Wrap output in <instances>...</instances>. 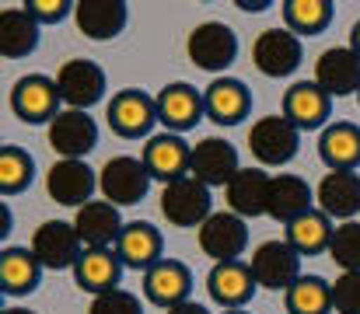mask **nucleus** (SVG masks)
Segmentation results:
<instances>
[{
  "label": "nucleus",
  "mask_w": 360,
  "mask_h": 314,
  "mask_svg": "<svg viewBox=\"0 0 360 314\" xmlns=\"http://www.w3.org/2000/svg\"><path fill=\"white\" fill-rule=\"evenodd\" d=\"M161 216L172 223V227H203L210 216H214V199H210V189L186 175V178H175L161 189Z\"/></svg>",
  "instance_id": "obj_1"
},
{
  "label": "nucleus",
  "mask_w": 360,
  "mask_h": 314,
  "mask_svg": "<svg viewBox=\"0 0 360 314\" xmlns=\"http://www.w3.org/2000/svg\"><path fill=\"white\" fill-rule=\"evenodd\" d=\"M186 53L200 70L221 74L238 60V35L224 21H200L186 39Z\"/></svg>",
  "instance_id": "obj_2"
},
{
  "label": "nucleus",
  "mask_w": 360,
  "mask_h": 314,
  "mask_svg": "<svg viewBox=\"0 0 360 314\" xmlns=\"http://www.w3.org/2000/svg\"><path fill=\"white\" fill-rule=\"evenodd\" d=\"M297 147H301V129L287 115H262L248 133V150L266 168H280L294 161Z\"/></svg>",
  "instance_id": "obj_3"
},
{
  "label": "nucleus",
  "mask_w": 360,
  "mask_h": 314,
  "mask_svg": "<svg viewBox=\"0 0 360 314\" xmlns=\"http://www.w3.org/2000/svg\"><path fill=\"white\" fill-rule=\"evenodd\" d=\"M150 189V171L143 164V157H109L105 168L98 171V192L102 199H109L112 207H133L147 196Z\"/></svg>",
  "instance_id": "obj_4"
},
{
  "label": "nucleus",
  "mask_w": 360,
  "mask_h": 314,
  "mask_svg": "<svg viewBox=\"0 0 360 314\" xmlns=\"http://www.w3.org/2000/svg\"><path fill=\"white\" fill-rule=\"evenodd\" d=\"M248 266H252L255 283L266 287V290H283L287 294L301 280V255H297V248L287 237L283 241H262L252 251Z\"/></svg>",
  "instance_id": "obj_5"
},
{
  "label": "nucleus",
  "mask_w": 360,
  "mask_h": 314,
  "mask_svg": "<svg viewBox=\"0 0 360 314\" xmlns=\"http://www.w3.org/2000/svg\"><path fill=\"white\" fill-rule=\"evenodd\" d=\"M60 88H56V77H46V74H28L21 81H14L11 88V112L21 119V122H53L63 108H60Z\"/></svg>",
  "instance_id": "obj_6"
},
{
  "label": "nucleus",
  "mask_w": 360,
  "mask_h": 314,
  "mask_svg": "<svg viewBox=\"0 0 360 314\" xmlns=\"http://www.w3.org/2000/svg\"><path fill=\"white\" fill-rule=\"evenodd\" d=\"M46 136H49V147L67 157V161H84L95 143H98V126L88 112H77V108H63L49 126H46Z\"/></svg>",
  "instance_id": "obj_7"
},
{
  "label": "nucleus",
  "mask_w": 360,
  "mask_h": 314,
  "mask_svg": "<svg viewBox=\"0 0 360 314\" xmlns=\"http://www.w3.org/2000/svg\"><path fill=\"white\" fill-rule=\"evenodd\" d=\"M301 39L290 28H266L252 46V63L266 77H290L301 67Z\"/></svg>",
  "instance_id": "obj_8"
},
{
  "label": "nucleus",
  "mask_w": 360,
  "mask_h": 314,
  "mask_svg": "<svg viewBox=\"0 0 360 314\" xmlns=\"http://www.w3.org/2000/svg\"><path fill=\"white\" fill-rule=\"evenodd\" d=\"M32 251L42 262V269H74L77 259H81V251H84V241L74 230V223L46 220L32 234Z\"/></svg>",
  "instance_id": "obj_9"
},
{
  "label": "nucleus",
  "mask_w": 360,
  "mask_h": 314,
  "mask_svg": "<svg viewBox=\"0 0 360 314\" xmlns=\"http://www.w3.org/2000/svg\"><path fill=\"white\" fill-rule=\"evenodd\" d=\"M56 88L67 108L88 112L105 98V70L91 60H67L56 74Z\"/></svg>",
  "instance_id": "obj_10"
},
{
  "label": "nucleus",
  "mask_w": 360,
  "mask_h": 314,
  "mask_svg": "<svg viewBox=\"0 0 360 314\" xmlns=\"http://www.w3.org/2000/svg\"><path fill=\"white\" fill-rule=\"evenodd\" d=\"M196 237H200L203 255L214 259V266L217 262H238V255L245 251V244H248V227H245V220H241L238 213L221 209V213H214L196 230Z\"/></svg>",
  "instance_id": "obj_11"
},
{
  "label": "nucleus",
  "mask_w": 360,
  "mask_h": 314,
  "mask_svg": "<svg viewBox=\"0 0 360 314\" xmlns=\"http://www.w3.org/2000/svg\"><path fill=\"white\" fill-rule=\"evenodd\" d=\"M95 189H98V178L88 168V161H67V157H60L46 171V192L60 207H77V209L88 207Z\"/></svg>",
  "instance_id": "obj_12"
},
{
  "label": "nucleus",
  "mask_w": 360,
  "mask_h": 314,
  "mask_svg": "<svg viewBox=\"0 0 360 314\" xmlns=\"http://www.w3.org/2000/svg\"><path fill=\"white\" fill-rule=\"evenodd\" d=\"M241 171L238 164V150L221 140V136H207L193 147V161H189V175L200 178L207 189H217V185H231V178Z\"/></svg>",
  "instance_id": "obj_13"
},
{
  "label": "nucleus",
  "mask_w": 360,
  "mask_h": 314,
  "mask_svg": "<svg viewBox=\"0 0 360 314\" xmlns=\"http://www.w3.org/2000/svg\"><path fill=\"white\" fill-rule=\"evenodd\" d=\"M143 294H147L150 304H158L165 311L186 304L189 294H193V273H189V266L179 262V259H161L154 269L143 273Z\"/></svg>",
  "instance_id": "obj_14"
},
{
  "label": "nucleus",
  "mask_w": 360,
  "mask_h": 314,
  "mask_svg": "<svg viewBox=\"0 0 360 314\" xmlns=\"http://www.w3.org/2000/svg\"><path fill=\"white\" fill-rule=\"evenodd\" d=\"M315 84L329 95V98H347L360 95V56L350 46H333L319 56L315 63Z\"/></svg>",
  "instance_id": "obj_15"
},
{
  "label": "nucleus",
  "mask_w": 360,
  "mask_h": 314,
  "mask_svg": "<svg viewBox=\"0 0 360 314\" xmlns=\"http://www.w3.org/2000/svg\"><path fill=\"white\" fill-rule=\"evenodd\" d=\"M203 115H207V102H203V95L193 84L175 81V84H165L158 91V122H165L168 133H179L182 136Z\"/></svg>",
  "instance_id": "obj_16"
},
{
  "label": "nucleus",
  "mask_w": 360,
  "mask_h": 314,
  "mask_svg": "<svg viewBox=\"0 0 360 314\" xmlns=\"http://www.w3.org/2000/svg\"><path fill=\"white\" fill-rule=\"evenodd\" d=\"M189 161H193V147L179 133H158L143 143V164H147L150 178H158L165 185L175 178H186Z\"/></svg>",
  "instance_id": "obj_17"
},
{
  "label": "nucleus",
  "mask_w": 360,
  "mask_h": 314,
  "mask_svg": "<svg viewBox=\"0 0 360 314\" xmlns=\"http://www.w3.org/2000/svg\"><path fill=\"white\" fill-rule=\"evenodd\" d=\"M158 122V98L143 95L140 88H126V91H116L112 102H109V126L133 140V136H147L150 126Z\"/></svg>",
  "instance_id": "obj_18"
},
{
  "label": "nucleus",
  "mask_w": 360,
  "mask_h": 314,
  "mask_svg": "<svg viewBox=\"0 0 360 314\" xmlns=\"http://www.w3.org/2000/svg\"><path fill=\"white\" fill-rule=\"evenodd\" d=\"M255 276H252V266L248 262H217L207 276V290L214 297V304H221L224 311H241L252 294H255Z\"/></svg>",
  "instance_id": "obj_19"
},
{
  "label": "nucleus",
  "mask_w": 360,
  "mask_h": 314,
  "mask_svg": "<svg viewBox=\"0 0 360 314\" xmlns=\"http://www.w3.org/2000/svg\"><path fill=\"white\" fill-rule=\"evenodd\" d=\"M122 259L116 248H84L77 266H74V280L81 290L88 294H109V290H120V276H122Z\"/></svg>",
  "instance_id": "obj_20"
},
{
  "label": "nucleus",
  "mask_w": 360,
  "mask_h": 314,
  "mask_svg": "<svg viewBox=\"0 0 360 314\" xmlns=\"http://www.w3.org/2000/svg\"><path fill=\"white\" fill-rule=\"evenodd\" d=\"M122 227L126 223L120 216V207H112L109 199H91L74 216V230L81 234L84 248H116Z\"/></svg>",
  "instance_id": "obj_21"
},
{
  "label": "nucleus",
  "mask_w": 360,
  "mask_h": 314,
  "mask_svg": "<svg viewBox=\"0 0 360 314\" xmlns=\"http://www.w3.org/2000/svg\"><path fill=\"white\" fill-rule=\"evenodd\" d=\"M74 21H77L81 35H88L91 42H109L126 28L129 7L122 0H77Z\"/></svg>",
  "instance_id": "obj_22"
},
{
  "label": "nucleus",
  "mask_w": 360,
  "mask_h": 314,
  "mask_svg": "<svg viewBox=\"0 0 360 314\" xmlns=\"http://www.w3.org/2000/svg\"><path fill=\"white\" fill-rule=\"evenodd\" d=\"M329 108L333 98L315 84V81H297L283 95V115L304 133V129H322L329 126Z\"/></svg>",
  "instance_id": "obj_23"
},
{
  "label": "nucleus",
  "mask_w": 360,
  "mask_h": 314,
  "mask_svg": "<svg viewBox=\"0 0 360 314\" xmlns=\"http://www.w3.org/2000/svg\"><path fill=\"white\" fill-rule=\"evenodd\" d=\"M319 209L329 220H357L360 213V175L357 171H329L315 189Z\"/></svg>",
  "instance_id": "obj_24"
},
{
  "label": "nucleus",
  "mask_w": 360,
  "mask_h": 314,
  "mask_svg": "<svg viewBox=\"0 0 360 314\" xmlns=\"http://www.w3.org/2000/svg\"><path fill=\"white\" fill-rule=\"evenodd\" d=\"M116 251H120L122 266L126 269H154L165 255V241H161V230L158 227H150V223H143V220H133V223H126L120 234V241H116Z\"/></svg>",
  "instance_id": "obj_25"
},
{
  "label": "nucleus",
  "mask_w": 360,
  "mask_h": 314,
  "mask_svg": "<svg viewBox=\"0 0 360 314\" xmlns=\"http://www.w3.org/2000/svg\"><path fill=\"white\" fill-rule=\"evenodd\" d=\"M203 102H207V115L217 126H238L252 108V95L238 77H217L207 84Z\"/></svg>",
  "instance_id": "obj_26"
},
{
  "label": "nucleus",
  "mask_w": 360,
  "mask_h": 314,
  "mask_svg": "<svg viewBox=\"0 0 360 314\" xmlns=\"http://www.w3.org/2000/svg\"><path fill=\"white\" fill-rule=\"evenodd\" d=\"M315 203V189L297 178V175H273L269 182V207L266 216L280 220V223H294L297 216H304Z\"/></svg>",
  "instance_id": "obj_27"
},
{
  "label": "nucleus",
  "mask_w": 360,
  "mask_h": 314,
  "mask_svg": "<svg viewBox=\"0 0 360 314\" xmlns=\"http://www.w3.org/2000/svg\"><path fill=\"white\" fill-rule=\"evenodd\" d=\"M269 182H273V175H266L262 168H241L238 175L231 178V185L224 189L231 213H238L241 220H248V216H266V207H269Z\"/></svg>",
  "instance_id": "obj_28"
},
{
  "label": "nucleus",
  "mask_w": 360,
  "mask_h": 314,
  "mask_svg": "<svg viewBox=\"0 0 360 314\" xmlns=\"http://www.w3.org/2000/svg\"><path fill=\"white\" fill-rule=\"evenodd\" d=\"M319 157L329 171H357L360 164V126L354 122H329L319 136Z\"/></svg>",
  "instance_id": "obj_29"
},
{
  "label": "nucleus",
  "mask_w": 360,
  "mask_h": 314,
  "mask_svg": "<svg viewBox=\"0 0 360 314\" xmlns=\"http://www.w3.org/2000/svg\"><path fill=\"white\" fill-rule=\"evenodd\" d=\"M39 28L42 25L28 14V7H7V11H0V56L21 60V56L35 53Z\"/></svg>",
  "instance_id": "obj_30"
},
{
  "label": "nucleus",
  "mask_w": 360,
  "mask_h": 314,
  "mask_svg": "<svg viewBox=\"0 0 360 314\" xmlns=\"http://www.w3.org/2000/svg\"><path fill=\"white\" fill-rule=\"evenodd\" d=\"M42 262L35 259L32 248H4L0 255V290L7 297H25L39 287Z\"/></svg>",
  "instance_id": "obj_31"
},
{
  "label": "nucleus",
  "mask_w": 360,
  "mask_h": 314,
  "mask_svg": "<svg viewBox=\"0 0 360 314\" xmlns=\"http://www.w3.org/2000/svg\"><path fill=\"white\" fill-rule=\"evenodd\" d=\"M333 230L336 227H333V220L322 209H308L304 216L287 223V241L297 248V255H319V251H329Z\"/></svg>",
  "instance_id": "obj_32"
},
{
  "label": "nucleus",
  "mask_w": 360,
  "mask_h": 314,
  "mask_svg": "<svg viewBox=\"0 0 360 314\" xmlns=\"http://www.w3.org/2000/svg\"><path fill=\"white\" fill-rule=\"evenodd\" d=\"M287 311L290 314H329L333 308V283L322 276H301L287 290Z\"/></svg>",
  "instance_id": "obj_33"
},
{
  "label": "nucleus",
  "mask_w": 360,
  "mask_h": 314,
  "mask_svg": "<svg viewBox=\"0 0 360 314\" xmlns=\"http://www.w3.org/2000/svg\"><path fill=\"white\" fill-rule=\"evenodd\" d=\"M283 21L297 39L301 35H319L333 21V4L329 0H287L283 4Z\"/></svg>",
  "instance_id": "obj_34"
},
{
  "label": "nucleus",
  "mask_w": 360,
  "mask_h": 314,
  "mask_svg": "<svg viewBox=\"0 0 360 314\" xmlns=\"http://www.w3.org/2000/svg\"><path fill=\"white\" fill-rule=\"evenodd\" d=\"M32 175H35V161H32L28 150H21L14 143L0 147V192L4 196H14V192L28 189Z\"/></svg>",
  "instance_id": "obj_35"
},
{
  "label": "nucleus",
  "mask_w": 360,
  "mask_h": 314,
  "mask_svg": "<svg viewBox=\"0 0 360 314\" xmlns=\"http://www.w3.org/2000/svg\"><path fill=\"white\" fill-rule=\"evenodd\" d=\"M329 255L343 273H360V220H347L333 230Z\"/></svg>",
  "instance_id": "obj_36"
},
{
  "label": "nucleus",
  "mask_w": 360,
  "mask_h": 314,
  "mask_svg": "<svg viewBox=\"0 0 360 314\" xmlns=\"http://www.w3.org/2000/svg\"><path fill=\"white\" fill-rule=\"evenodd\" d=\"M333 308L340 314H360V273H340L336 276Z\"/></svg>",
  "instance_id": "obj_37"
},
{
  "label": "nucleus",
  "mask_w": 360,
  "mask_h": 314,
  "mask_svg": "<svg viewBox=\"0 0 360 314\" xmlns=\"http://www.w3.org/2000/svg\"><path fill=\"white\" fill-rule=\"evenodd\" d=\"M88 314H143L140 311V301H136V294H129V290H109V294H98L95 301H91V308Z\"/></svg>",
  "instance_id": "obj_38"
},
{
  "label": "nucleus",
  "mask_w": 360,
  "mask_h": 314,
  "mask_svg": "<svg viewBox=\"0 0 360 314\" xmlns=\"http://www.w3.org/2000/svg\"><path fill=\"white\" fill-rule=\"evenodd\" d=\"M25 7H28V14H32L39 25H53V21H63L77 4H70V0H28Z\"/></svg>",
  "instance_id": "obj_39"
},
{
  "label": "nucleus",
  "mask_w": 360,
  "mask_h": 314,
  "mask_svg": "<svg viewBox=\"0 0 360 314\" xmlns=\"http://www.w3.org/2000/svg\"><path fill=\"white\" fill-rule=\"evenodd\" d=\"M165 314H210L203 304H196V301H186V304H179V308H172V311Z\"/></svg>",
  "instance_id": "obj_40"
},
{
  "label": "nucleus",
  "mask_w": 360,
  "mask_h": 314,
  "mask_svg": "<svg viewBox=\"0 0 360 314\" xmlns=\"http://www.w3.org/2000/svg\"><path fill=\"white\" fill-rule=\"evenodd\" d=\"M350 49H354V53L360 56V21L354 25V32H350Z\"/></svg>",
  "instance_id": "obj_41"
},
{
  "label": "nucleus",
  "mask_w": 360,
  "mask_h": 314,
  "mask_svg": "<svg viewBox=\"0 0 360 314\" xmlns=\"http://www.w3.org/2000/svg\"><path fill=\"white\" fill-rule=\"evenodd\" d=\"M238 7L241 11H262L266 4H262V0H255V4H252V0H238Z\"/></svg>",
  "instance_id": "obj_42"
},
{
  "label": "nucleus",
  "mask_w": 360,
  "mask_h": 314,
  "mask_svg": "<svg viewBox=\"0 0 360 314\" xmlns=\"http://www.w3.org/2000/svg\"><path fill=\"white\" fill-rule=\"evenodd\" d=\"M4 314H35V311H28V308H7Z\"/></svg>",
  "instance_id": "obj_43"
},
{
  "label": "nucleus",
  "mask_w": 360,
  "mask_h": 314,
  "mask_svg": "<svg viewBox=\"0 0 360 314\" xmlns=\"http://www.w3.org/2000/svg\"><path fill=\"white\" fill-rule=\"evenodd\" d=\"M221 314H248V311H221Z\"/></svg>",
  "instance_id": "obj_44"
}]
</instances>
